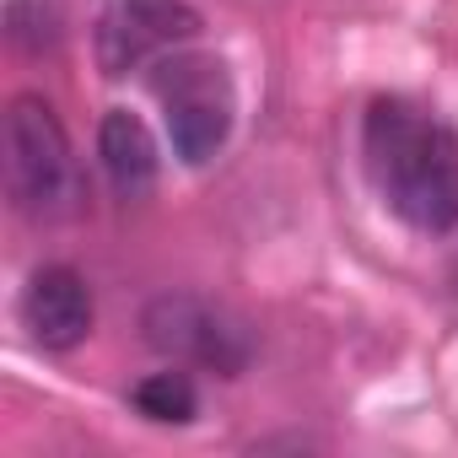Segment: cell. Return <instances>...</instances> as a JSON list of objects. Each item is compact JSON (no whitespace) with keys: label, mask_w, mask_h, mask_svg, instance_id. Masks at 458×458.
<instances>
[{"label":"cell","mask_w":458,"mask_h":458,"mask_svg":"<svg viewBox=\"0 0 458 458\" xmlns=\"http://www.w3.org/2000/svg\"><path fill=\"white\" fill-rule=\"evenodd\" d=\"M146 345L178 367H199L216 377H238L254 361V329L210 297H189V292H167L157 302H146L140 313Z\"/></svg>","instance_id":"277c9868"},{"label":"cell","mask_w":458,"mask_h":458,"mask_svg":"<svg viewBox=\"0 0 458 458\" xmlns=\"http://www.w3.org/2000/svg\"><path fill=\"white\" fill-rule=\"evenodd\" d=\"M6 194L33 221H60L81 199L71 135L38 92H22L6 108Z\"/></svg>","instance_id":"7a4b0ae2"},{"label":"cell","mask_w":458,"mask_h":458,"mask_svg":"<svg viewBox=\"0 0 458 458\" xmlns=\"http://www.w3.org/2000/svg\"><path fill=\"white\" fill-rule=\"evenodd\" d=\"M194 38H199V12L189 0H108L92 28V55L98 71L119 81Z\"/></svg>","instance_id":"5b68a950"},{"label":"cell","mask_w":458,"mask_h":458,"mask_svg":"<svg viewBox=\"0 0 458 458\" xmlns=\"http://www.w3.org/2000/svg\"><path fill=\"white\" fill-rule=\"evenodd\" d=\"M130 404H135L146 420H157V426H189V420L199 415V394H194L189 372H173V367L140 377V383L130 388Z\"/></svg>","instance_id":"ba28073f"},{"label":"cell","mask_w":458,"mask_h":458,"mask_svg":"<svg viewBox=\"0 0 458 458\" xmlns=\"http://www.w3.org/2000/svg\"><path fill=\"white\" fill-rule=\"evenodd\" d=\"M361 162L383 205L415 233L458 226V130L404 98H377L361 119Z\"/></svg>","instance_id":"6da1fadb"},{"label":"cell","mask_w":458,"mask_h":458,"mask_svg":"<svg viewBox=\"0 0 458 458\" xmlns=\"http://www.w3.org/2000/svg\"><path fill=\"white\" fill-rule=\"evenodd\" d=\"M151 92L162 103V124H167L178 162L199 167L226 146L233 114H238V92H233V76H226V65L216 55H189V49L162 55Z\"/></svg>","instance_id":"3957f363"},{"label":"cell","mask_w":458,"mask_h":458,"mask_svg":"<svg viewBox=\"0 0 458 458\" xmlns=\"http://www.w3.org/2000/svg\"><path fill=\"white\" fill-rule=\"evenodd\" d=\"M98 157H103V173H108V183H114L119 199H146L157 189L162 157H157V140H151V130H146L140 114L108 108L103 124H98Z\"/></svg>","instance_id":"52a82bcc"},{"label":"cell","mask_w":458,"mask_h":458,"mask_svg":"<svg viewBox=\"0 0 458 458\" xmlns=\"http://www.w3.org/2000/svg\"><path fill=\"white\" fill-rule=\"evenodd\" d=\"M6 38L22 55H49L65 38L60 0H6Z\"/></svg>","instance_id":"9c48e42d"},{"label":"cell","mask_w":458,"mask_h":458,"mask_svg":"<svg viewBox=\"0 0 458 458\" xmlns=\"http://www.w3.org/2000/svg\"><path fill=\"white\" fill-rule=\"evenodd\" d=\"M17 313H22V329H28L44 351H76V345L92 335V318H98L92 286H87L81 270H71V265H44V270H33L28 286H22Z\"/></svg>","instance_id":"8992f818"}]
</instances>
